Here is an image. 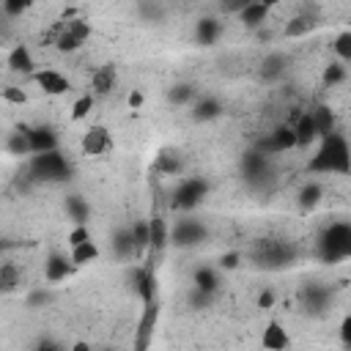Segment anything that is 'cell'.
Wrapping results in <instances>:
<instances>
[{"mask_svg": "<svg viewBox=\"0 0 351 351\" xmlns=\"http://www.w3.org/2000/svg\"><path fill=\"white\" fill-rule=\"evenodd\" d=\"M244 5H247V0H219V8L225 14H239Z\"/></svg>", "mask_w": 351, "mask_h": 351, "instance_id": "8d00e7d4", "label": "cell"}, {"mask_svg": "<svg viewBox=\"0 0 351 351\" xmlns=\"http://www.w3.org/2000/svg\"><path fill=\"white\" fill-rule=\"evenodd\" d=\"M134 288H137V293H140L143 304L156 302V274H154V266H143V269L137 271Z\"/></svg>", "mask_w": 351, "mask_h": 351, "instance_id": "4fadbf2b", "label": "cell"}, {"mask_svg": "<svg viewBox=\"0 0 351 351\" xmlns=\"http://www.w3.org/2000/svg\"><path fill=\"white\" fill-rule=\"evenodd\" d=\"M33 170L44 178H60L66 176V162L58 151H44V154H33Z\"/></svg>", "mask_w": 351, "mask_h": 351, "instance_id": "8992f818", "label": "cell"}, {"mask_svg": "<svg viewBox=\"0 0 351 351\" xmlns=\"http://www.w3.org/2000/svg\"><path fill=\"white\" fill-rule=\"evenodd\" d=\"M261 304H263V307L271 304V293H263V296H261Z\"/></svg>", "mask_w": 351, "mask_h": 351, "instance_id": "b9f144b4", "label": "cell"}, {"mask_svg": "<svg viewBox=\"0 0 351 351\" xmlns=\"http://www.w3.org/2000/svg\"><path fill=\"white\" fill-rule=\"evenodd\" d=\"M30 134V154H44L58 148V137L49 129H27Z\"/></svg>", "mask_w": 351, "mask_h": 351, "instance_id": "e0dca14e", "label": "cell"}, {"mask_svg": "<svg viewBox=\"0 0 351 351\" xmlns=\"http://www.w3.org/2000/svg\"><path fill=\"white\" fill-rule=\"evenodd\" d=\"M340 343L346 346V348H351V313L343 318V324H340Z\"/></svg>", "mask_w": 351, "mask_h": 351, "instance_id": "d590c367", "label": "cell"}, {"mask_svg": "<svg viewBox=\"0 0 351 351\" xmlns=\"http://www.w3.org/2000/svg\"><path fill=\"white\" fill-rule=\"evenodd\" d=\"M269 14H271V8L269 5H261V3H247L236 16L241 19V25L247 27V30H258L266 19H269Z\"/></svg>", "mask_w": 351, "mask_h": 351, "instance_id": "8fae6325", "label": "cell"}, {"mask_svg": "<svg viewBox=\"0 0 351 351\" xmlns=\"http://www.w3.org/2000/svg\"><path fill=\"white\" fill-rule=\"evenodd\" d=\"M332 49H335L337 60H343V63H351V30H343V33H337V36H335V44H332Z\"/></svg>", "mask_w": 351, "mask_h": 351, "instance_id": "83f0119b", "label": "cell"}, {"mask_svg": "<svg viewBox=\"0 0 351 351\" xmlns=\"http://www.w3.org/2000/svg\"><path fill=\"white\" fill-rule=\"evenodd\" d=\"M8 69L16 71V74H27V77H33V71H36V60H33V55H30V49H27L25 44H16V47L11 49V55H8Z\"/></svg>", "mask_w": 351, "mask_h": 351, "instance_id": "7c38bea8", "label": "cell"}, {"mask_svg": "<svg viewBox=\"0 0 351 351\" xmlns=\"http://www.w3.org/2000/svg\"><path fill=\"white\" fill-rule=\"evenodd\" d=\"M282 66H285V58L282 55H269L263 60V77H277L282 71Z\"/></svg>", "mask_w": 351, "mask_h": 351, "instance_id": "4dcf8cb0", "label": "cell"}, {"mask_svg": "<svg viewBox=\"0 0 351 351\" xmlns=\"http://www.w3.org/2000/svg\"><path fill=\"white\" fill-rule=\"evenodd\" d=\"M71 269H74L71 255L66 258L63 252L52 250V252L47 255V261H44V280H47V282H60V280H66V277L71 274Z\"/></svg>", "mask_w": 351, "mask_h": 351, "instance_id": "52a82bcc", "label": "cell"}, {"mask_svg": "<svg viewBox=\"0 0 351 351\" xmlns=\"http://www.w3.org/2000/svg\"><path fill=\"white\" fill-rule=\"evenodd\" d=\"M217 274L211 271V269H200V271H195V288L197 291H203V293H208V296H214L217 293Z\"/></svg>", "mask_w": 351, "mask_h": 351, "instance_id": "484cf974", "label": "cell"}, {"mask_svg": "<svg viewBox=\"0 0 351 351\" xmlns=\"http://www.w3.org/2000/svg\"><path fill=\"white\" fill-rule=\"evenodd\" d=\"M69 255H71L74 266H88V263H93L99 258V247H96L93 239H88V241H80V244L69 247Z\"/></svg>", "mask_w": 351, "mask_h": 351, "instance_id": "ac0fdd59", "label": "cell"}, {"mask_svg": "<svg viewBox=\"0 0 351 351\" xmlns=\"http://www.w3.org/2000/svg\"><path fill=\"white\" fill-rule=\"evenodd\" d=\"M236 263H239V255H236V252H230V255L222 258V266H225V269H233Z\"/></svg>", "mask_w": 351, "mask_h": 351, "instance_id": "f35d334b", "label": "cell"}, {"mask_svg": "<svg viewBox=\"0 0 351 351\" xmlns=\"http://www.w3.org/2000/svg\"><path fill=\"white\" fill-rule=\"evenodd\" d=\"M313 118H315V129H318V137H326L335 132V112L329 110V104H318L310 110Z\"/></svg>", "mask_w": 351, "mask_h": 351, "instance_id": "ffe728a7", "label": "cell"}, {"mask_svg": "<svg viewBox=\"0 0 351 351\" xmlns=\"http://www.w3.org/2000/svg\"><path fill=\"white\" fill-rule=\"evenodd\" d=\"M307 170L310 173H348L351 170V148H348L346 137L337 132L321 137L318 151L307 162Z\"/></svg>", "mask_w": 351, "mask_h": 351, "instance_id": "6da1fadb", "label": "cell"}, {"mask_svg": "<svg viewBox=\"0 0 351 351\" xmlns=\"http://www.w3.org/2000/svg\"><path fill=\"white\" fill-rule=\"evenodd\" d=\"M63 27H66L77 41H82V44L90 38V22H88V19L74 16V19H66V22H63Z\"/></svg>", "mask_w": 351, "mask_h": 351, "instance_id": "4316f807", "label": "cell"}, {"mask_svg": "<svg viewBox=\"0 0 351 351\" xmlns=\"http://www.w3.org/2000/svg\"><path fill=\"white\" fill-rule=\"evenodd\" d=\"M129 104H132V107H140V104H143V93H140V90H132V93H129Z\"/></svg>", "mask_w": 351, "mask_h": 351, "instance_id": "ab89813d", "label": "cell"}, {"mask_svg": "<svg viewBox=\"0 0 351 351\" xmlns=\"http://www.w3.org/2000/svg\"><path fill=\"white\" fill-rule=\"evenodd\" d=\"M93 93H88V96H80L74 104H71V121H82V118H88V112L93 110Z\"/></svg>", "mask_w": 351, "mask_h": 351, "instance_id": "f546056e", "label": "cell"}, {"mask_svg": "<svg viewBox=\"0 0 351 351\" xmlns=\"http://www.w3.org/2000/svg\"><path fill=\"white\" fill-rule=\"evenodd\" d=\"M247 3H261V5H269V8H274L280 0H247Z\"/></svg>", "mask_w": 351, "mask_h": 351, "instance_id": "60d3db41", "label": "cell"}, {"mask_svg": "<svg viewBox=\"0 0 351 351\" xmlns=\"http://www.w3.org/2000/svg\"><path fill=\"white\" fill-rule=\"evenodd\" d=\"M19 285H22V269H19L16 263L5 261V263L0 266V291H3V293H14Z\"/></svg>", "mask_w": 351, "mask_h": 351, "instance_id": "d6986e66", "label": "cell"}, {"mask_svg": "<svg viewBox=\"0 0 351 351\" xmlns=\"http://www.w3.org/2000/svg\"><path fill=\"white\" fill-rule=\"evenodd\" d=\"M343 80H346V66H343V60H337V63H329V66L324 69V82H326L329 88L340 85Z\"/></svg>", "mask_w": 351, "mask_h": 351, "instance_id": "f1b7e54d", "label": "cell"}, {"mask_svg": "<svg viewBox=\"0 0 351 351\" xmlns=\"http://www.w3.org/2000/svg\"><path fill=\"white\" fill-rule=\"evenodd\" d=\"M167 239H170V233H167V222H165V217H159V214H154L151 217V252L154 255H162V250L167 247Z\"/></svg>", "mask_w": 351, "mask_h": 351, "instance_id": "9a60e30c", "label": "cell"}, {"mask_svg": "<svg viewBox=\"0 0 351 351\" xmlns=\"http://www.w3.org/2000/svg\"><path fill=\"white\" fill-rule=\"evenodd\" d=\"M299 197H302V206H304V208H313V206L318 203V197H321V186H318V184H310V186L302 189Z\"/></svg>", "mask_w": 351, "mask_h": 351, "instance_id": "d6a6232c", "label": "cell"}, {"mask_svg": "<svg viewBox=\"0 0 351 351\" xmlns=\"http://www.w3.org/2000/svg\"><path fill=\"white\" fill-rule=\"evenodd\" d=\"M3 99H5V101H16V104H22V101H25V93H22V90H14V88H5V90H3Z\"/></svg>", "mask_w": 351, "mask_h": 351, "instance_id": "74e56055", "label": "cell"}, {"mask_svg": "<svg viewBox=\"0 0 351 351\" xmlns=\"http://www.w3.org/2000/svg\"><path fill=\"white\" fill-rule=\"evenodd\" d=\"M189 99H192V88H189V85H176V88L170 90V101H176V104L189 101Z\"/></svg>", "mask_w": 351, "mask_h": 351, "instance_id": "836d02e7", "label": "cell"}, {"mask_svg": "<svg viewBox=\"0 0 351 351\" xmlns=\"http://www.w3.org/2000/svg\"><path fill=\"white\" fill-rule=\"evenodd\" d=\"M80 148H82L85 156H101V154H107V151L112 148V134H110V129L101 126V123L88 126L85 134H82V140H80Z\"/></svg>", "mask_w": 351, "mask_h": 351, "instance_id": "3957f363", "label": "cell"}, {"mask_svg": "<svg viewBox=\"0 0 351 351\" xmlns=\"http://www.w3.org/2000/svg\"><path fill=\"white\" fill-rule=\"evenodd\" d=\"M200 236H203V228H200L197 222H192V219H181V222L176 225V230H173V244L186 247V244H195Z\"/></svg>", "mask_w": 351, "mask_h": 351, "instance_id": "2e32d148", "label": "cell"}, {"mask_svg": "<svg viewBox=\"0 0 351 351\" xmlns=\"http://www.w3.org/2000/svg\"><path fill=\"white\" fill-rule=\"evenodd\" d=\"M219 112H222V107H219V101L211 99V96L197 99V101H195V110H192L195 121H214V118H219Z\"/></svg>", "mask_w": 351, "mask_h": 351, "instance_id": "7402d4cb", "label": "cell"}, {"mask_svg": "<svg viewBox=\"0 0 351 351\" xmlns=\"http://www.w3.org/2000/svg\"><path fill=\"white\" fill-rule=\"evenodd\" d=\"M134 239V252H145L151 247V219H137L129 225Z\"/></svg>", "mask_w": 351, "mask_h": 351, "instance_id": "44dd1931", "label": "cell"}, {"mask_svg": "<svg viewBox=\"0 0 351 351\" xmlns=\"http://www.w3.org/2000/svg\"><path fill=\"white\" fill-rule=\"evenodd\" d=\"M69 211L77 222H85V217H88V206L82 200H69Z\"/></svg>", "mask_w": 351, "mask_h": 351, "instance_id": "e575fe53", "label": "cell"}, {"mask_svg": "<svg viewBox=\"0 0 351 351\" xmlns=\"http://www.w3.org/2000/svg\"><path fill=\"white\" fill-rule=\"evenodd\" d=\"M291 126H293V132H296V148H307V145H313L315 140H321V137H318V129H315V118H313L310 110L302 112Z\"/></svg>", "mask_w": 351, "mask_h": 351, "instance_id": "9c48e42d", "label": "cell"}, {"mask_svg": "<svg viewBox=\"0 0 351 351\" xmlns=\"http://www.w3.org/2000/svg\"><path fill=\"white\" fill-rule=\"evenodd\" d=\"M30 80H33L47 96H63V93L71 90V80H69L63 71H58V69H36Z\"/></svg>", "mask_w": 351, "mask_h": 351, "instance_id": "277c9868", "label": "cell"}, {"mask_svg": "<svg viewBox=\"0 0 351 351\" xmlns=\"http://www.w3.org/2000/svg\"><path fill=\"white\" fill-rule=\"evenodd\" d=\"M261 343H263V348H269V351H282V348H288L291 337H288V332H285V326H282L280 321H269L266 329H263Z\"/></svg>", "mask_w": 351, "mask_h": 351, "instance_id": "30bf717a", "label": "cell"}, {"mask_svg": "<svg viewBox=\"0 0 351 351\" xmlns=\"http://www.w3.org/2000/svg\"><path fill=\"white\" fill-rule=\"evenodd\" d=\"M217 36H219V22H217V19L208 16V19H200V22H197V41H200L203 47L214 44Z\"/></svg>", "mask_w": 351, "mask_h": 351, "instance_id": "d4e9b609", "label": "cell"}, {"mask_svg": "<svg viewBox=\"0 0 351 351\" xmlns=\"http://www.w3.org/2000/svg\"><path fill=\"white\" fill-rule=\"evenodd\" d=\"M313 27H315L313 16H307V14H299V16H293V19L285 25V38H302V36H307Z\"/></svg>", "mask_w": 351, "mask_h": 351, "instance_id": "603a6c76", "label": "cell"}, {"mask_svg": "<svg viewBox=\"0 0 351 351\" xmlns=\"http://www.w3.org/2000/svg\"><path fill=\"white\" fill-rule=\"evenodd\" d=\"M288 148H296V132H293L291 123H288V126H277V129L269 134V151L282 154V151H288Z\"/></svg>", "mask_w": 351, "mask_h": 351, "instance_id": "5bb4252c", "label": "cell"}, {"mask_svg": "<svg viewBox=\"0 0 351 351\" xmlns=\"http://www.w3.org/2000/svg\"><path fill=\"white\" fill-rule=\"evenodd\" d=\"M115 85H118V69L112 63H104L90 74V93L93 96H107L115 90Z\"/></svg>", "mask_w": 351, "mask_h": 351, "instance_id": "ba28073f", "label": "cell"}, {"mask_svg": "<svg viewBox=\"0 0 351 351\" xmlns=\"http://www.w3.org/2000/svg\"><path fill=\"white\" fill-rule=\"evenodd\" d=\"M30 5H33V0H3V8L8 16H22Z\"/></svg>", "mask_w": 351, "mask_h": 351, "instance_id": "1f68e13d", "label": "cell"}, {"mask_svg": "<svg viewBox=\"0 0 351 351\" xmlns=\"http://www.w3.org/2000/svg\"><path fill=\"white\" fill-rule=\"evenodd\" d=\"M203 195H206V181H200V178H186V181H181V186L176 189L173 206H176V208H184V211H186V208H195Z\"/></svg>", "mask_w": 351, "mask_h": 351, "instance_id": "5b68a950", "label": "cell"}, {"mask_svg": "<svg viewBox=\"0 0 351 351\" xmlns=\"http://www.w3.org/2000/svg\"><path fill=\"white\" fill-rule=\"evenodd\" d=\"M321 250H324V258L329 261H337V258H348L351 255V225H332L324 236H321Z\"/></svg>", "mask_w": 351, "mask_h": 351, "instance_id": "7a4b0ae2", "label": "cell"}, {"mask_svg": "<svg viewBox=\"0 0 351 351\" xmlns=\"http://www.w3.org/2000/svg\"><path fill=\"white\" fill-rule=\"evenodd\" d=\"M156 170L165 173V176H176V173L181 170V156H178V151H162V154L156 156Z\"/></svg>", "mask_w": 351, "mask_h": 351, "instance_id": "cb8c5ba5", "label": "cell"}]
</instances>
